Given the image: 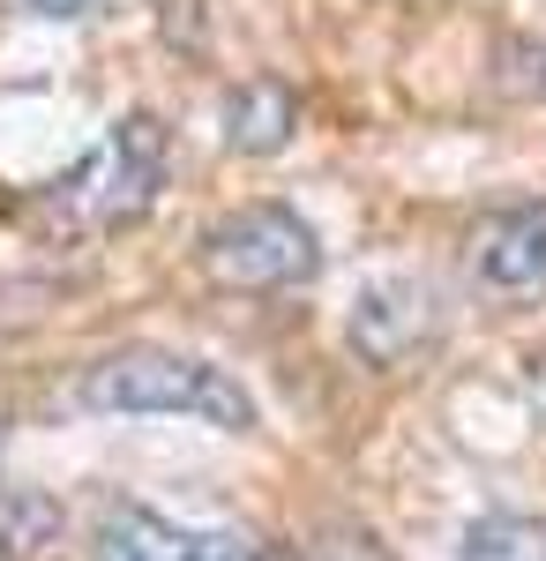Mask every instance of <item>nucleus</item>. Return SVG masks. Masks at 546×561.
<instances>
[{"mask_svg": "<svg viewBox=\"0 0 546 561\" xmlns=\"http://www.w3.org/2000/svg\"><path fill=\"white\" fill-rule=\"evenodd\" d=\"M471 277L502 300L546 293V203H509L471 232Z\"/></svg>", "mask_w": 546, "mask_h": 561, "instance_id": "nucleus-5", "label": "nucleus"}, {"mask_svg": "<svg viewBox=\"0 0 546 561\" xmlns=\"http://www.w3.org/2000/svg\"><path fill=\"white\" fill-rule=\"evenodd\" d=\"M76 397L90 412H187V420H211V427H232V434L254 427V397L240 389V375H225L211 359H187V352H158V345H121L105 359H90Z\"/></svg>", "mask_w": 546, "mask_h": 561, "instance_id": "nucleus-1", "label": "nucleus"}, {"mask_svg": "<svg viewBox=\"0 0 546 561\" xmlns=\"http://www.w3.org/2000/svg\"><path fill=\"white\" fill-rule=\"evenodd\" d=\"M262 547L240 531H195V524H166L143 502H113L98 524V561H254Z\"/></svg>", "mask_w": 546, "mask_h": 561, "instance_id": "nucleus-4", "label": "nucleus"}, {"mask_svg": "<svg viewBox=\"0 0 546 561\" xmlns=\"http://www.w3.org/2000/svg\"><path fill=\"white\" fill-rule=\"evenodd\" d=\"M494 90H509V98H546V45L509 38L502 60H494Z\"/></svg>", "mask_w": 546, "mask_h": 561, "instance_id": "nucleus-10", "label": "nucleus"}, {"mask_svg": "<svg viewBox=\"0 0 546 561\" xmlns=\"http://www.w3.org/2000/svg\"><path fill=\"white\" fill-rule=\"evenodd\" d=\"M254 561H293V554H254Z\"/></svg>", "mask_w": 546, "mask_h": 561, "instance_id": "nucleus-12", "label": "nucleus"}, {"mask_svg": "<svg viewBox=\"0 0 546 561\" xmlns=\"http://www.w3.org/2000/svg\"><path fill=\"white\" fill-rule=\"evenodd\" d=\"M31 8H38V15H83L90 0H31Z\"/></svg>", "mask_w": 546, "mask_h": 561, "instance_id": "nucleus-11", "label": "nucleus"}, {"mask_svg": "<svg viewBox=\"0 0 546 561\" xmlns=\"http://www.w3.org/2000/svg\"><path fill=\"white\" fill-rule=\"evenodd\" d=\"M293 128H299V98H293V83H277V76H248V83L225 98V150H240V158L285 150Z\"/></svg>", "mask_w": 546, "mask_h": 561, "instance_id": "nucleus-7", "label": "nucleus"}, {"mask_svg": "<svg viewBox=\"0 0 546 561\" xmlns=\"http://www.w3.org/2000/svg\"><path fill=\"white\" fill-rule=\"evenodd\" d=\"M60 539V502H45L31 486L0 494V561H38Z\"/></svg>", "mask_w": 546, "mask_h": 561, "instance_id": "nucleus-8", "label": "nucleus"}, {"mask_svg": "<svg viewBox=\"0 0 546 561\" xmlns=\"http://www.w3.org/2000/svg\"><path fill=\"white\" fill-rule=\"evenodd\" d=\"M158 180H166V128H158V113H127L83 165L53 187V203L76 225H135L150 210Z\"/></svg>", "mask_w": 546, "mask_h": 561, "instance_id": "nucleus-3", "label": "nucleus"}, {"mask_svg": "<svg viewBox=\"0 0 546 561\" xmlns=\"http://www.w3.org/2000/svg\"><path fill=\"white\" fill-rule=\"evenodd\" d=\"M322 270L315 225L285 203H248L203 232V277L225 293H285Z\"/></svg>", "mask_w": 546, "mask_h": 561, "instance_id": "nucleus-2", "label": "nucleus"}, {"mask_svg": "<svg viewBox=\"0 0 546 561\" xmlns=\"http://www.w3.org/2000/svg\"><path fill=\"white\" fill-rule=\"evenodd\" d=\"M344 330H352V352L367 367H405L426 345V330H434V293L412 285V277H382V285H367L352 300V322Z\"/></svg>", "mask_w": 546, "mask_h": 561, "instance_id": "nucleus-6", "label": "nucleus"}, {"mask_svg": "<svg viewBox=\"0 0 546 561\" xmlns=\"http://www.w3.org/2000/svg\"><path fill=\"white\" fill-rule=\"evenodd\" d=\"M457 561H546V517H479Z\"/></svg>", "mask_w": 546, "mask_h": 561, "instance_id": "nucleus-9", "label": "nucleus"}]
</instances>
